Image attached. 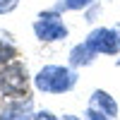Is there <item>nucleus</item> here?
<instances>
[{"instance_id":"obj_11","label":"nucleus","mask_w":120,"mask_h":120,"mask_svg":"<svg viewBox=\"0 0 120 120\" xmlns=\"http://www.w3.org/2000/svg\"><path fill=\"white\" fill-rule=\"evenodd\" d=\"M86 120H113V118H108V115H103V113L94 111V108H89V111H86Z\"/></svg>"},{"instance_id":"obj_2","label":"nucleus","mask_w":120,"mask_h":120,"mask_svg":"<svg viewBox=\"0 0 120 120\" xmlns=\"http://www.w3.org/2000/svg\"><path fill=\"white\" fill-rule=\"evenodd\" d=\"M29 72H26V65L22 63H7L0 67V94H5L10 98H24L29 96Z\"/></svg>"},{"instance_id":"obj_15","label":"nucleus","mask_w":120,"mask_h":120,"mask_svg":"<svg viewBox=\"0 0 120 120\" xmlns=\"http://www.w3.org/2000/svg\"><path fill=\"white\" fill-rule=\"evenodd\" d=\"M115 65H118V67H120V58H118V60H115Z\"/></svg>"},{"instance_id":"obj_1","label":"nucleus","mask_w":120,"mask_h":120,"mask_svg":"<svg viewBox=\"0 0 120 120\" xmlns=\"http://www.w3.org/2000/svg\"><path fill=\"white\" fill-rule=\"evenodd\" d=\"M77 84V72L65 65H46L34 75V86L43 94H65Z\"/></svg>"},{"instance_id":"obj_4","label":"nucleus","mask_w":120,"mask_h":120,"mask_svg":"<svg viewBox=\"0 0 120 120\" xmlns=\"http://www.w3.org/2000/svg\"><path fill=\"white\" fill-rule=\"evenodd\" d=\"M86 43L94 48L98 55H118L120 53V36L115 26H98L86 36Z\"/></svg>"},{"instance_id":"obj_3","label":"nucleus","mask_w":120,"mask_h":120,"mask_svg":"<svg viewBox=\"0 0 120 120\" xmlns=\"http://www.w3.org/2000/svg\"><path fill=\"white\" fill-rule=\"evenodd\" d=\"M34 34L38 41L53 43V41H63L67 36V26L58 10H48V12H41L38 19L34 22Z\"/></svg>"},{"instance_id":"obj_6","label":"nucleus","mask_w":120,"mask_h":120,"mask_svg":"<svg viewBox=\"0 0 120 120\" xmlns=\"http://www.w3.org/2000/svg\"><path fill=\"white\" fill-rule=\"evenodd\" d=\"M89 108H94V111H98V113H103V115H108V118H118V103H115V98L108 94V91H103V89H96V91L91 94V106Z\"/></svg>"},{"instance_id":"obj_8","label":"nucleus","mask_w":120,"mask_h":120,"mask_svg":"<svg viewBox=\"0 0 120 120\" xmlns=\"http://www.w3.org/2000/svg\"><path fill=\"white\" fill-rule=\"evenodd\" d=\"M15 58H17V48L12 43H7V41H0V67L12 63Z\"/></svg>"},{"instance_id":"obj_7","label":"nucleus","mask_w":120,"mask_h":120,"mask_svg":"<svg viewBox=\"0 0 120 120\" xmlns=\"http://www.w3.org/2000/svg\"><path fill=\"white\" fill-rule=\"evenodd\" d=\"M96 55H98V53H96L86 41H84V43H77L72 51H70V65H72V67H89V65L96 60Z\"/></svg>"},{"instance_id":"obj_12","label":"nucleus","mask_w":120,"mask_h":120,"mask_svg":"<svg viewBox=\"0 0 120 120\" xmlns=\"http://www.w3.org/2000/svg\"><path fill=\"white\" fill-rule=\"evenodd\" d=\"M34 120H58V115H53L51 111H36Z\"/></svg>"},{"instance_id":"obj_9","label":"nucleus","mask_w":120,"mask_h":120,"mask_svg":"<svg viewBox=\"0 0 120 120\" xmlns=\"http://www.w3.org/2000/svg\"><path fill=\"white\" fill-rule=\"evenodd\" d=\"M94 0H65L63 3V10H84V7H89Z\"/></svg>"},{"instance_id":"obj_10","label":"nucleus","mask_w":120,"mask_h":120,"mask_svg":"<svg viewBox=\"0 0 120 120\" xmlns=\"http://www.w3.org/2000/svg\"><path fill=\"white\" fill-rule=\"evenodd\" d=\"M19 5V0H0V15H7Z\"/></svg>"},{"instance_id":"obj_13","label":"nucleus","mask_w":120,"mask_h":120,"mask_svg":"<svg viewBox=\"0 0 120 120\" xmlns=\"http://www.w3.org/2000/svg\"><path fill=\"white\" fill-rule=\"evenodd\" d=\"M63 120H77V118H75V115H70V113H65V115H63Z\"/></svg>"},{"instance_id":"obj_5","label":"nucleus","mask_w":120,"mask_h":120,"mask_svg":"<svg viewBox=\"0 0 120 120\" xmlns=\"http://www.w3.org/2000/svg\"><path fill=\"white\" fill-rule=\"evenodd\" d=\"M0 120H34L31 113V98H15L10 101L3 111H0Z\"/></svg>"},{"instance_id":"obj_14","label":"nucleus","mask_w":120,"mask_h":120,"mask_svg":"<svg viewBox=\"0 0 120 120\" xmlns=\"http://www.w3.org/2000/svg\"><path fill=\"white\" fill-rule=\"evenodd\" d=\"M115 31H118V36H120V24H115Z\"/></svg>"}]
</instances>
